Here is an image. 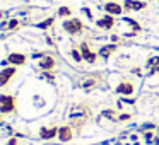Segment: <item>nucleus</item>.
I'll return each instance as SVG.
<instances>
[{"label":"nucleus","mask_w":159,"mask_h":145,"mask_svg":"<svg viewBox=\"0 0 159 145\" xmlns=\"http://www.w3.org/2000/svg\"><path fill=\"white\" fill-rule=\"evenodd\" d=\"M63 29L69 34H80L82 33V22L79 19H69V21L63 22Z\"/></svg>","instance_id":"obj_1"},{"label":"nucleus","mask_w":159,"mask_h":145,"mask_svg":"<svg viewBox=\"0 0 159 145\" xmlns=\"http://www.w3.org/2000/svg\"><path fill=\"white\" fill-rule=\"evenodd\" d=\"M16 108V101L12 96H5L2 94L0 96V113H12Z\"/></svg>","instance_id":"obj_2"},{"label":"nucleus","mask_w":159,"mask_h":145,"mask_svg":"<svg viewBox=\"0 0 159 145\" xmlns=\"http://www.w3.org/2000/svg\"><path fill=\"white\" fill-rule=\"evenodd\" d=\"M87 116H89V109H84V108H74L70 113V118L74 121H84Z\"/></svg>","instance_id":"obj_3"},{"label":"nucleus","mask_w":159,"mask_h":145,"mask_svg":"<svg viewBox=\"0 0 159 145\" xmlns=\"http://www.w3.org/2000/svg\"><path fill=\"white\" fill-rule=\"evenodd\" d=\"M58 140L60 142H70L72 140V137H74V133H72V128L70 126H60L58 128Z\"/></svg>","instance_id":"obj_4"},{"label":"nucleus","mask_w":159,"mask_h":145,"mask_svg":"<svg viewBox=\"0 0 159 145\" xmlns=\"http://www.w3.org/2000/svg\"><path fill=\"white\" fill-rule=\"evenodd\" d=\"M16 73V68H4L0 72V87H4L5 84H9V80L14 77Z\"/></svg>","instance_id":"obj_5"},{"label":"nucleus","mask_w":159,"mask_h":145,"mask_svg":"<svg viewBox=\"0 0 159 145\" xmlns=\"http://www.w3.org/2000/svg\"><path fill=\"white\" fill-rule=\"evenodd\" d=\"M104 11L110 15H120L121 14V5L116 4V2H108V4H104Z\"/></svg>","instance_id":"obj_6"},{"label":"nucleus","mask_w":159,"mask_h":145,"mask_svg":"<svg viewBox=\"0 0 159 145\" xmlns=\"http://www.w3.org/2000/svg\"><path fill=\"white\" fill-rule=\"evenodd\" d=\"M125 9L127 11H140V9H145V2H140V0H125Z\"/></svg>","instance_id":"obj_7"},{"label":"nucleus","mask_w":159,"mask_h":145,"mask_svg":"<svg viewBox=\"0 0 159 145\" xmlns=\"http://www.w3.org/2000/svg\"><path fill=\"white\" fill-rule=\"evenodd\" d=\"M80 51H82V58H84V60H87L89 63H94V62H96V55L91 51L89 46H87L86 43H82V45H80Z\"/></svg>","instance_id":"obj_8"},{"label":"nucleus","mask_w":159,"mask_h":145,"mask_svg":"<svg viewBox=\"0 0 159 145\" xmlns=\"http://www.w3.org/2000/svg\"><path fill=\"white\" fill-rule=\"evenodd\" d=\"M7 62H11L12 65H24L26 63V55L22 53H11L7 58Z\"/></svg>","instance_id":"obj_9"},{"label":"nucleus","mask_w":159,"mask_h":145,"mask_svg":"<svg viewBox=\"0 0 159 145\" xmlns=\"http://www.w3.org/2000/svg\"><path fill=\"white\" fill-rule=\"evenodd\" d=\"M116 92L123 94V96H130V94H134V86H132L130 82H121L120 86L116 87Z\"/></svg>","instance_id":"obj_10"},{"label":"nucleus","mask_w":159,"mask_h":145,"mask_svg":"<svg viewBox=\"0 0 159 145\" xmlns=\"http://www.w3.org/2000/svg\"><path fill=\"white\" fill-rule=\"evenodd\" d=\"M58 135V130L57 128H41L39 130V137L43 138V140H50V138L57 137Z\"/></svg>","instance_id":"obj_11"},{"label":"nucleus","mask_w":159,"mask_h":145,"mask_svg":"<svg viewBox=\"0 0 159 145\" xmlns=\"http://www.w3.org/2000/svg\"><path fill=\"white\" fill-rule=\"evenodd\" d=\"M98 26H99V28H104V29H111V28H113V17H111L110 14L104 15L103 19L98 21Z\"/></svg>","instance_id":"obj_12"},{"label":"nucleus","mask_w":159,"mask_h":145,"mask_svg":"<svg viewBox=\"0 0 159 145\" xmlns=\"http://www.w3.org/2000/svg\"><path fill=\"white\" fill-rule=\"evenodd\" d=\"M53 65H55V62H53L52 56H43L41 62H39V67H41L43 70H52Z\"/></svg>","instance_id":"obj_13"},{"label":"nucleus","mask_w":159,"mask_h":145,"mask_svg":"<svg viewBox=\"0 0 159 145\" xmlns=\"http://www.w3.org/2000/svg\"><path fill=\"white\" fill-rule=\"evenodd\" d=\"M94 86H96V82H94L93 79H89V80H86V82H84V89H86V90H91Z\"/></svg>","instance_id":"obj_14"},{"label":"nucleus","mask_w":159,"mask_h":145,"mask_svg":"<svg viewBox=\"0 0 159 145\" xmlns=\"http://www.w3.org/2000/svg\"><path fill=\"white\" fill-rule=\"evenodd\" d=\"M58 15L60 17H67V15H70V9H67V7L58 9Z\"/></svg>","instance_id":"obj_15"},{"label":"nucleus","mask_w":159,"mask_h":145,"mask_svg":"<svg viewBox=\"0 0 159 145\" xmlns=\"http://www.w3.org/2000/svg\"><path fill=\"white\" fill-rule=\"evenodd\" d=\"M72 58L75 60V62H80V60H82V53H79V51H75V50H72Z\"/></svg>","instance_id":"obj_16"},{"label":"nucleus","mask_w":159,"mask_h":145,"mask_svg":"<svg viewBox=\"0 0 159 145\" xmlns=\"http://www.w3.org/2000/svg\"><path fill=\"white\" fill-rule=\"evenodd\" d=\"M53 24V19H48V21H45V22H41V24H38V28H48V26H52Z\"/></svg>","instance_id":"obj_17"},{"label":"nucleus","mask_w":159,"mask_h":145,"mask_svg":"<svg viewBox=\"0 0 159 145\" xmlns=\"http://www.w3.org/2000/svg\"><path fill=\"white\" fill-rule=\"evenodd\" d=\"M147 65H149V67H152V65H159V58H157V56H154L152 60H149Z\"/></svg>","instance_id":"obj_18"},{"label":"nucleus","mask_w":159,"mask_h":145,"mask_svg":"<svg viewBox=\"0 0 159 145\" xmlns=\"http://www.w3.org/2000/svg\"><path fill=\"white\" fill-rule=\"evenodd\" d=\"M17 19H14V21H11V24H9V29H14L16 28V26H17Z\"/></svg>","instance_id":"obj_19"},{"label":"nucleus","mask_w":159,"mask_h":145,"mask_svg":"<svg viewBox=\"0 0 159 145\" xmlns=\"http://www.w3.org/2000/svg\"><path fill=\"white\" fill-rule=\"evenodd\" d=\"M7 145H17V140H16V138H11V140H9V143Z\"/></svg>","instance_id":"obj_20"},{"label":"nucleus","mask_w":159,"mask_h":145,"mask_svg":"<svg viewBox=\"0 0 159 145\" xmlns=\"http://www.w3.org/2000/svg\"><path fill=\"white\" fill-rule=\"evenodd\" d=\"M82 12L87 15V17H91V11H89V9H82Z\"/></svg>","instance_id":"obj_21"}]
</instances>
